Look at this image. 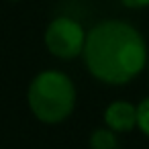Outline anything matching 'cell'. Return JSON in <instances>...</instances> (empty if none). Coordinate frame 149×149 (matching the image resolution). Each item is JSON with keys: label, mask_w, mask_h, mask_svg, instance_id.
Instances as JSON below:
<instances>
[{"label": "cell", "mask_w": 149, "mask_h": 149, "mask_svg": "<svg viewBox=\"0 0 149 149\" xmlns=\"http://www.w3.org/2000/svg\"><path fill=\"white\" fill-rule=\"evenodd\" d=\"M82 57L98 82L123 86L147 68L149 49L139 29L131 23L108 19L88 31Z\"/></svg>", "instance_id": "1"}, {"label": "cell", "mask_w": 149, "mask_h": 149, "mask_svg": "<svg viewBox=\"0 0 149 149\" xmlns=\"http://www.w3.org/2000/svg\"><path fill=\"white\" fill-rule=\"evenodd\" d=\"M29 108L37 120L55 125L65 120L76 106V86L68 74L47 70L35 76L27 92Z\"/></svg>", "instance_id": "2"}, {"label": "cell", "mask_w": 149, "mask_h": 149, "mask_svg": "<svg viewBox=\"0 0 149 149\" xmlns=\"http://www.w3.org/2000/svg\"><path fill=\"white\" fill-rule=\"evenodd\" d=\"M86 31L84 27L70 19V17H57L49 23L45 31V47L51 55L59 59H74L82 55L86 45Z\"/></svg>", "instance_id": "3"}, {"label": "cell", "mask_w": 149, "mask_h": 149, "mask_svg": "<svg viewBox=\"0 0 149 149\" xmlns=\"http://www.w3.org/2000/svg\"><path fill=\"white\" fill-rule=\"evenodd\" d=\"M104 125L114 133H129L137 127V106L129 100H114L104 110Z\"/></svg>", "instance_id": "4"}, {"label": "cell", "mask_w": 149, "mask_h": 149, "mask_svg": "<svg viewBox=\"0 0 149 149\" xmlns=\"http://www.w3.org/2000/svg\"><path fill=\"white\" fill-rule=\"evenodd\" d=\"M90 149H118V137L112 129L100 127L90 135Z\"/></svg>", "instance_id": "5"}, {"label": "cell", "mask_w": 149, "mask_h": 149, "mask_svg": "<svg viewBox=\"0 0 149 149\" xmlns=\"http://www.w3.org/2000/svg\"><path fill=\"white\" fill-rule=\"evenodd\" d=\"M137 127L145 137H149V96L137 104Z\"/></svg>", "instance_id": "6"}, {"label": "cell", "mask_w": 149, "mask_h": 149, "mask_svg": "<svg viewBox=\"0 0 149 149\" xmlns=\"http://www.w3.org/2000/svg\"><path fill=\"white\" fill-rule=\"evenodd\" d=\"M123 2V6H127V8H147L149 6V0H120Z\"/></svg>", "instance_id": "7"}, {"label": "cell", "mask_w": 149, "mask_h": 149, "mask_svg": "<svg viewBox=\"0 0 149 149\" xmlns=\"http://www.w3.org/2000/svg\"><path fill=\"white\" fill-rule=\"evenodd\" d=\"M145 70H147V76H149V57H147V68Z\"/></svg>", "instance_id": "8"}, {"label": "cell", "mask_w": 149, "mask_h": 149, "mask_svg": "<svg viewBox=\"0 0 149 149\" xmlns=\"http://www.w3.org/2000/svg\"><path fill=\"white\" fill-rule=\"evenodd\" d=\"M13 2H17V0H13Z\"/></svg>", "instance_id": "9"}]
</instances>
